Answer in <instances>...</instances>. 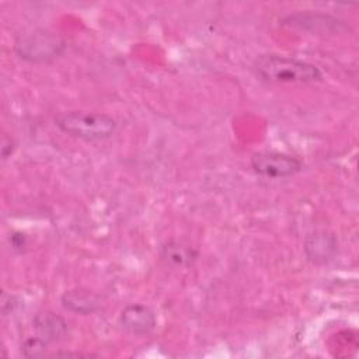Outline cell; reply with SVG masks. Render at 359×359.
<instances>
[{
	"mask_svg": "<svg viewBox=\"0 0 359 359\" xmlns=\"http://www.w3.org/2000/svg\"><path fill=\"white\" fill-rule=\"evenodd\" d=\"M255 70L264 80L273 83H310L323 76L321 70L310 62L273 53L258 57Z\"/></svg>",
	"mask_w": 359,
	"mask_h": 359,
	"instance_id": "1",
	"label": "cell"
},
{
	"mask_svg": "<svg viewBox=\"0 0 359 359\" xmlns=\"http://www.w3.org/2000/svg\"><path fill=\"white\" fill-rule=\"evenodd\" d=\"M55 125L63 133L87 142L107 140L116 130V121L112 116L86 111L62 112L55 118Z\"/></svg>",
	"mask_w": 359,
	"mask_h": 359,
	"instance_id": "2",
	"label": "cell"
},
{
	"mask_svg": "<svg viewBox=\"0 0 359 359\" xmlns=\"http://www.w3.org/2000/svg\"><path fill=\"white\" fill-rule=\"evenodd\" d=\"M67 48L66 41L50 29L38 28L21 35L14 45L20 59L29 63H49L60 57Z\"/></svg>",
	"mask_w": 359,
	"mask_h": 359,
	"instance_id": "3",
	"label": "cell"
},
{
	"mask_svg": "<svg viewBox=\"0 0 359 359\" xmlns=\"http://www.w3.org/2000/svg\"><path fill=\"white\" fill-rule=\"evenodd\" d=\"M252 170L266 178H286L303 168L300 158L276 151H258L251 157Z\"/></svg>",
	"mask_w": 359,
	"mask_h": 359,
	"instance_id": "4",
	"label": "cell"
},
{
	"mask_svg": "<svg viewBox=\"0 0 359 359\" xmlns=\"http://www.w3.org/2000/svg\"><path fill=\"white\" fill-rule=\"evenodd\" d=\"M119 323L125 331L132 335L144 337L154 331L157 318L154 311L142 303H133L123 307L119 314Z\"/></svg>",
	"mask_w": 359,
	"mask_h": 359,
	"instance_id": "5",
	"label": "cell"
},
{
	"mask_svg": "<svg viewBox=\"0 0 359 359\" xmlns=\"http://www.w3.org/2000/svg\"><path fill=\"white\" fill-rule=\"evenodd\" d=\"M304 252L307 259L314 265H325L331 262L338 252L337 237L328 231H314L304 241Z\"/></svg>",
	"mask_w": 359,
	"mask_h": 359,
	"instance_id": "6",
	"label": "cell"
},
{
	"mask_svg": "<svg viewBox=\"0 0 359 359\" xmlns=\"http://www.w3.org/2000/svg\"><path fill=\"white\" fill-rule=\"evenodd\" d=\"M32 328L48 344L65 341L70 334L69 323L50 310L38 311L32 318Z\"/></svg>",
	"mask_w": 359,
	"mask_h": 359,
	"instance_id": "7",
	"label": "cell"
},
{
	"mask_svg": "<svg viewBox=\"0 0 359 359\" xmlns=\"http://www.w3.org/2000/svg\"><path fill=\"white\" fill-rule=\"evenodd\" d=\"M160 258L170 266L189 268L199 258V251L191 243L171 238L161 244Z\"/></svg>",
	"mask_w": 359,
	"mask_h": 359,
	"instance_id": "8",
	"label": "cell"
},
{
	"mask_svg": "<svg viewBox=\"0 0 359 359\" xmlns=\"http://www.w3.org/2000/svg\"><path fill=\"white\" fill-rule=\"evenodd\" d=\"M60 303L67 311L81 316H90L101 309L100 299L84 289H72L65 292L60 297Z\"/></svg>",
	"mask_w": 359,
	"mask_h": 359,
	"instance_id": "9",
	"label": "cell"
},
{
	"mask_svg": "<svg viewBox=\"0 0 359 359\" xmlns=\"http://www.w3.org/2000/svg\"><path fill=\"white\" fill-rule=\"evenodd\" d=\"M287 21L292 25H297V27H307V25H316L314 31H318V28L321 29H331V28H338L342 27V22L338 21L337 18H332L330 15H320V14H296V15H290L287 18Z\"/></svg>",
	"mask_w": 359,
	"mask_h": 359,
	"instance_id": "10",
	"label": "cell"
},
{
	"mask_svg": "<svg viewBox=\"0 0 359 359\" xmlns=\"http://www.w3.org/2000/svg\"><path fill=\"white\" fill-rule=\"evenodd\" d=\"M46 348H48V342L45 339H42L38 335L29 337L22 342L21 353H22V356H25L28 359L43 358L46 355Z\"/></svg>",
	"mask_w": 359,
	"mask_h": 359,
	"instance_id": "11",
	"label": "cell"
},
{
	"mask_svg": "<svg viewBox=\"0 0 359 359\" xmlns=\"http://www.w3.org/2000/svg\"><path fill=\"white\" fill-rule=\"evenodd\" d=\"M14 149H15L14 140L10 136L3 135V142H1V157H3V160H7L13 154Z\"/></svg>",
	"mask_w": 359,
	"mask_h": 359,
	"instance_id": "12",
	"label": "cell"
},
{
	"mask_svg": "<svg viewBox=\"0 0 359 359\" xmlns=\"http://www.w3.org/2000/svg\"><path fill=\"white\" fill-rule=\"evenodd\" d=\"M52 358H59V356H65V358H70V356H74V358H90V356H95L93 353H84V352H56V353H52L50 355Z\"/></svg>",
	"mask_w": 359,
	"mask_h": 359,
	"instance_id": "13",
	"label": "cell"
},
{
	"mask_svg": "<svg viewBox=\"0 0 359 359\" xmlns=\"http://www.w3.org/2000/svg\"><path fill=\"white\" fill-rule=\"evenodd\" d=\"M25 237L24 234H20V233H15L14 236H11V245L14 248H22L25 245Z\"/></svg>",
	"mask_w": 359,
	"mask_h": 359,
	"instance_id": "14",
	"label": "cell"
}]
</instances>
